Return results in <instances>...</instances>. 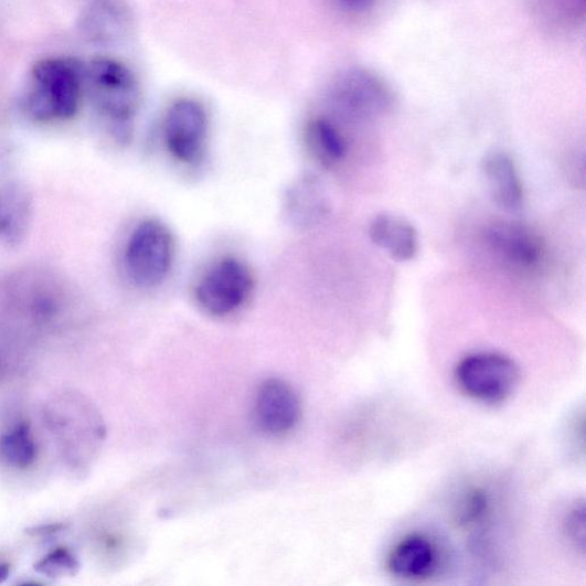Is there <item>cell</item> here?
I'll return each mask as SVG.
<instances>
[{
    "label": "cell",
    "mask_w": 586,
    "mask_h": 586,
    "mask_svg": "<svg viewBox=\"0 0 586 586\" xmlns=\"http://www.w3.org/2000/svg\"><path fill=\"white\" fill-rule=\"evenodd\" d=\"M585 511L584 505H576L569 511L565 521V532L567 539L575 546L584 553L585 545Z\"/></svg>",
    "instance_id": "d6986e66"
},
{
    "label": "cell",
    "mask_w": 586,
    "mask_h": 586,
    "mask_svg": "<svg viewBox=\"0 0 586 586\" xmlns=\"http://www.w3.org/2000/svg\"><path fill=\"white\" fill-rule=\"evenodd\" d=\"M369 236L380 249L396 262L413 260L419 251L416 228L396 214H379L370 224Z\"/></svg>",
    "instance_id": "4fadbf2b"
},
{
    "label": "cell",
    "mask_w": 586,
    "mask_h": 586,
    "mask_svg": "<svg viewBox=\"0 0 586 586\" xmlns=\"http://www.w3.org/2000/svg\"><path fill=\"white\" fill-rule=\"evenodd\" d=\"M84 83L85 71L76 60L44 58L30 73L24 109L38 120L70 119L78 111Z\"/></svg>",
    "instance_id": "6da1fadb"
},
{
    "label": "cell",
    "mask_w": 586,
    "mask_h": 586,
    "mask_svg": "<svg viewBox=\"0 0 586 586\" xmlns=\"http://www.w3.org/2000/svg\"><path fill=\"white\" fill-rule=\"evenodd\" d=\"M163 132L167 148L177 162L187 167L203 162L209 120L202 104L190 98L173 103L167 111Z\"/></svg>",
    "instance_id": "8992f818"
},
{
    "label": "cell",
    "mask_w": 586,
    "mask_h": 586,
    "mask_svg": "<svg viewBox=\"0 0 586 586\" xmlns=\"http://www.w3.org/2000/svg\"><path fill=\"white\" fill-rule=\"evenodd\" d=\"M483 172L493 201L505 211H518L523 188L513 160L504 152H492L483 162Z\"/></svg>",
    "instance_id": "5bb4252c"
},
{
    "label": "cell",
    "mask_w": 586,
    "mask_h": 586,
    "mask_svg": "<svg viewBox=\"0 0 586 586\" xmlns=\"http://www.w3.org/2000/svg\"><path fill=\"white\" fill-rule=\"evenodd\" d=\"M460 392L478 403L499 405L514 393L520 372L515 362L499 353L480 352L462 358L454 372Z\"/></svg>",
    "instance_id": "3957f363"
},
{
    "label": "cell",
    "mask_w": 586,
    "mask_h": 586,
    "mask_svg": "<svg viewBox=\"0 0 586 586\" xmlns=\"http://www.w3.org/2000/svg\"><path fill=\"white\" fill-rule=\"evenodd\" d=\"M330 103L345 118L369 120L386 114L392 108L393 96L385 83L375 75L352 71L333 84Z\"/></svg>",
    "instance_id": "52a82bcc"
},
{
    "label": "cell",
    "mask_w": 586,
    "mask_h": 586,
    "mask_svg": "<svg viewBox=\"0 0 586 586\" xmlns=\"http://www.w3.org/2000/svg\"><path fill=\"white\" fill-rule=\"evenodd\" d=\"M254 289L251 268L239 259L226 257L214 263L201 276L195 298L206 313L227 317L248 302Z\"/></svg>",
    "instance_id": "5b68a950"
},
{
    "label": "cell",
    "mask_w": 586,
    "mask_h": 586,
    "mask_svg": "<svg viewBox=\"0 0 586 586\" xmlns=\"http://www.w3.org/2000/svg\"><path fill=\"white\" fill-rule=\"evenodd\" d=\"M284 211L289 224L296 228L319 224L326 217L328 202L317 178L303 175L295 180L286 191Z\"/></svg>",
    "instance_id": "8fae6325"
},
{
    "label": "cell",
    "mask_w": 586,
    "mask_h": 586,
    "mask_svg": "<svg viewBox=\"0 0 586 586\" xmlns=\"http://www.w3.org/2000/svg\"><path fill=\"white\" fill-rule=\"evenodd\" d=\"M484 242L493 255L518 270H534L544 259L543 239L528 225L493 223L484 232Z\"/></svg>",
    "instance_id": "ba28073f"
},
{
    "label": "cell",
    "mask_w": 586,
    "mask_h": 586,
    "mask_svg": "<svg viewBox=\"0 0 586 586\" xmlns=\"http://www.w3.org/2000/svg\"><path fill=\"white\" fill-rule=\"evenodd\" d=\"M66 529L63 523L44 524V526L35 528L26 531L28 534L33 536H49L63 532Z\"/></svg>",
    "instance_id": "44dd1931"
},
{
    "label": "cell",
    "mask_w": 586,
    "mask_h": 586,
    "mask_svg": "<svg viewBox=\"0 0 586 586\" xmlns=\"http://www.w3.org/2000/svg\"><path fill=\"white\" fill-rule=\"evenodd\" d=\"M82 30L90 41L108 43L125 36L131 18L119 0H96L82 18Z\"/></svg>",
    "instance_id": "9a60e30c"
},
{
    "label": "cell",
    "mask_w": 586,
    "mask_h": 586,
    "mask_svg": "<svg viewBox=\"0 0 586 586\" xmlns=\"http://www.w3.org/2000/svg\"><path fill=\"white\" fill-rule=\"evenodd\" d=\"M335 6L348 13H364L372 9L375 0H334Z\"/></svg>",
    "instance_id": "ffe728a7"
},
{
    "label": "cell",
    "mask_w": 586,
    "mask_h": 586,
    "mask_svg": "<svg viewBox=\"0 0 586 586\" xmlns=\"http://www.w3.org/2000/svg\"><path fill=\"white\" fill-rule=\"evenodd\" d=\"M306 143L315 159L324 167H333L347 156L343 135L327 118L319 117L308 122Z\"/></svg>",
    "instance_id": "2e32d148"
},
{
    "label": "cell",
    "mask_w": 586,
    "mask_h": 586,
    "mask_svg": "<svg viewBox=\"0 0 586 586\" xmlns=\"http://www.w3.org/2000/svg\"><path fill=\"white\" fill-rule=\"evenodd\" d=\"M11 574V566L9 564H0V584L4 583Z\"/></svg>",
    "instance_id": "7402d4cb"
},
{
    "label": "cell",
    "mask_w": 586,
    "mask_h": 586,
    "mask_svg": "<svg viewBox=\"0 0 586 586\" xmlns=\"http://www.w3.org/2000/svg\"><path fill=\"white\" fill-rule=\"evenodd\" d=\"M440 564L438 546L423 534H411L401 539L390 551L388 572L407 580H423L436 574Z\"/></svg>",
    "instance_id": "30bf717a"
},
{
    "label": "cell",
    "mask_w": 586,
    "mask_h": 586,
    "mask_svg": "<svg viewBox=\"0 0 586 586\" xmlns=\"http://www.w3.org/2000/svg\"><path fill=\"white\" fill-rule=\"evenodd\" d=\"M34 568L39 574L51 578L66 577L76 575L81 569V563L71 550L58 547L45 555Z\"/></svg>",
    "instance_id": "ac0fdd59"
},
{
    "label": "cell",
    "mask_w": 586,
    "mask_h": 586,
    "mask_svg": "<svg viewBox=\"0 0 586 586\" xmlns=\"http://www.w3.org/2000/svg\"><path fill=\"white\" fill-rule=\"evenodd\" d=\"M175 241L170 228L160 221L148 220L131 234L126 266L130 279L143 289L162 285L172 268Z\"/></svg>",
    "instance_id": "277c9868"
},
{
    "label": "cell",
    "mask_w": 586,
    "mask_h": 586,
    "mask_svg": "<svg viewBox=\"0 0 586 586\" xmlns=\"http://www.w3.org/2000/svg\"><path fill=\"white\" fill-rule=\"evenodd\" d=\"M85 83L110 134L119 142L129 141L140 104L139 84L130 68L117 60L98 57L85 70Z\"/></svg>",
    "instance_id": "7a4b0ae2"
},
{
    "label": "cell",
    "mask_w": 586,
    "mask_h": 586,
    "mask_svg": "<svg viewBox=\"0 0 586 586\" xmlns=\"http://www.w3.org/2000/svg\"><path fill=\"white\" fill-rule=\"evenodd\" d=\"M255 414L259 427L266 434H288L296 426L300 415L295 390L283 380H267L257 392Z\"/></svg>",
    "instance_id": "9c48e42d"
},
{
    "label": "cell",
    "mask_w": 586,
    "mask_h": 586,
    "mask_svg": "<svg viewBox=\"0 0 586 586\" xmlns=\"http://www.w3.org/2000/svg\"><path fill=\"white\" fill-rule=\"evenodd\" d=\"M33 215V198L22 184L0 183V243L20 244L32 225Z\"/></svg>",
    "instance_id": "7c38bea8"
},
{
    "label": "cell",
    "mask_w": 586,
    "mask_h": 586,
    "mask_svg": "<svg viewBox=\"0 0 586 586\" xmlns=\"http://www.w3.org/2000/svg\"><path fill=\"white\" fill-rule=\"evenodd\" d=\"M36 456V443L25 423L17 424L0 438V457L15 469L24 470L32 467Z\"/></svg>",
    "instance_id": "e0dca14e"
}]
</instances>
